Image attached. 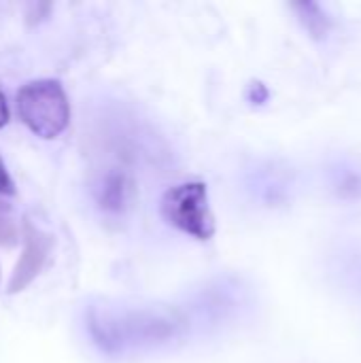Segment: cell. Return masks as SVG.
Masks as SVG:
<instances>
[{
  "mask_svg": "<svg viewBox=\"0 0 361 363\" xmlns=\"http://www.w3.org/2000/svg\"><path fill=\"white\" fill-rule=\"evenodd\" d=\"M160 213L168 225L196 240L204 242L215 234V215L209 206V189L200 181L170 187L162 196Z\"/></svg>",
  "mask_w": 361,
  "mask_h": 363,
  "instance_id": "cell-2",
  "label": "cell"
},
{
  "mask_svg": "<svg viewBox=\"0 0 361 363\" xmlns=\"http://www.w3.org/2000/svg\"><path fill=\"white\" fill-rule=\"evenodd\" d=\"M249 100L255 102V104L266 102V100H268V89H266V85H262V83H251V87H249Z\"/></svg>",
  "mask_w": 361,
  "mask_h": 363,
  "instance_id": "cell-8",
  "label": "cell"
},
{
  "mask_svg": "<svg viewBox=\"0 0 361 363\" xmlns=\"http://www.w3.org/2000/svg\"><path fill=\"white\" fill-rule=\"evenodd\" d=\"M21 240H23V249L15 264L11 281L6 285V294H11V296L23 291L43 272L45 264L53 251V236L49 232H43L40 228L32 225L30 221H23Z\"/></svg>",
  "mask_w": 361,
  "mask_h": 363,
  "instance_id": "cell-3",
  "label": "cell"
},
{
  "mask_svg": "<svg viewBox=\"0 0 361 363\" xmlns=\"http://www.w3.org/2000/svg\"><path fill=\"white\" fill-rule=\"evenodd\" d=\"M0 196H15V183L2 160H0Z\"/></svg>",
  "mask_w": 361,
  "mask_h": 363,
  "instance_id": "cell-7",
  "label": "cell"
},
{
  "mask_svg": "<svg viewBox=\"0 0 361 363\" xmlns=\"http://www.w3.org/2000/svg\"><path fill=\"white\" fill-rule=\"evenodd\" d=\"M17 238H19V232H17L15 223L6 217H0V245L11 247L17 242Z\"/></svg>",
  "mask_w": 361,
  "mask_h": 363,
  "instance_id": "cell-6",
  "label": "cell"
},
{
  "mask_svg": "<svg viewBox=\"0 0 361 363\" xmlns=\"http://www.w3.org/2000/svg\"><path fill=\"white\" fill-rule=\"evenodd\" d=\"M9 211H11V206H9V204H4V202L0 200V217H4Z\"/></svg>",
  "mask_w": 361,
  "mask_h": 363,
  "instance_id": "cell-10",
  "label": "cell"
},
{
  "mask_svg": "<svg viewBox=\"0 0 361 363\" xmlns=\"http://www.w3.org/2000/svg\"><path fill=\"white\" fill-rule=\"evenodd\" d=\"M132 194H134L132 179L121 170H113L104 177V181L100 185L98 204H100V208H104L109 213H121L130 204Z\"/></svg>",
  "mask_w": 361,
  "mask_h": 363,
  "instance_id": "cell-4",
  "label": "cell"
},
{
  "mask_svg": "<svg viewBox=\"0 0 361 363\" xmlns=\"http://www.w3.org/2000/svg\"><path fill=\"white\" fill-rule=\"evenodd\" d=\"M294 9L300 13V21L306 26V30L313 36H323L330 30V19L323 13V9L319 4L313 2H302V4H294Z\"/></svg>",
  "mask_w": 361,
  "mask_h": 363,
  "instance_id": "cell-5",
  "label": "cell"
},
{
  "mask_svg": "<svg viewBox=\"0 0 361 363\" xmlns=\"http://www.w3.org/2000/svg\"><path fill=\"white\" fill-rule=\"evenodd\" d=\"M17 113L32 134L51 140L68 128L70 102L57 79H36L17 91Z\"/></svg>",
  "mask_w": 361,
  "mask_h": 363,
  "instance_id": "cell-1",
  "label": "cell"
},
{
  "mask_svg": "<svg viewBox=\"0 0 361 363\" xmlns=\"http://www.w3.org/2000/svg\"><path fill=\"white\" fill-rule=\"evenodd\" d=\"M6 123H9V104H6L4 94L0 91V128H4Z\"/></svg>",
  "mask_w": 361,
  "mask_h": 363,
  "instance_id": "cell-9",
  "label": "cell"
}]
</instances>
